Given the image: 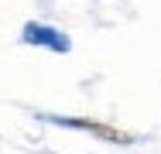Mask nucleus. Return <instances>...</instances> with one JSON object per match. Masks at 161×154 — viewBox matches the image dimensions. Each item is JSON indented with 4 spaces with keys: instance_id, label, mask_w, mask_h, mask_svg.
Instances as JSON below:
<instances>
[{
    "instance_id": "f257e3e1",
    "label": "nucleus",
    "mask_w": 161,
    "mask_h": 154,
    "mask_svg": "<svg viewBox=\"0 0 161 154\" xmlns=\"http://www.w3.org/2000/svg\"><path fill=\"white\" fill-rule=\"evenodd\" d=\"M55 123H62V127H79V130H89V134H96L103 140H110V144H130L134 137L124 134V130H117V127H110V123H96V120H79V117H52Z\"/></svg>"
},
{
    "instance_id": "f03ea898",
    "label": "nucleus",
    "mask_w": 161,
    "mask_h": 154,
    "mask_svg": "<svg viewBox=\"0 0 161 154\" xmlns=\"http://www.w3.org/2000/svg\"><path fill=\"white\" fill-rule=\"evenodd\" d=\"M24 41L28 45H45L52 52H69V38L55 28H45V24H24Z\"/></svg>"
}]
</instances>
